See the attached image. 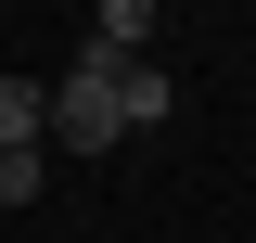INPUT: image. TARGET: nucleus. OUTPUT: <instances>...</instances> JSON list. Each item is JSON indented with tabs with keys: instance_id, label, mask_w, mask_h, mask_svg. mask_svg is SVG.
Returning a JSON list of instances; mask_svg holds the SVG:
<instances>
[{
	"instance_id": "20e7f679",
	"label": "nucleus",
	"mask_w": 256,
	"mask_h": 243,
	"mask_svg": "<svg viewBox=\"0 0 256 243\" xmlns=\"http://www.w3.org/2000/svg\"><path fill=\"white\" fill-rule=\"evenodd\" d=\"M38 180H52V166H38V141H0V205H38Z\"/></svg>"
},
{
	"instance_id": "f03ea898",
	"label": "nucleus",
	"mask_w": 256,
	"mask_h": 243,
	"mask_svg": "<svg viewBox=\"0 0 256 243\" xmlns=\"http://www.w3.org/2000/svg\"><path fill=\"white\" fill-rule=\"evenodd\" d=\"M154 26H166V0H90V38L102 52H141Z\"/></svg>"
},
{
	"instance_id": "f257e3e1",
	"label": "nucleus",
	"mask_w": 256,
	"mask_h": 243,
	"mask_svg": "<svg viewBox=\"0 0 256 243\" xmlns=\"http://www.w3.org/2000/svg\"><path fill=\"white\" fill-rule=\"evenodd\" d=\"M128 64H141V52H102V38H77V64L52 77V116H38V141H77V154L128 141Z\"/></svg>"
},
{
	"instance_id": "7ed1b4c3",
	"label": "nucleus",
	"mask_w": 256,
	"mask_h": 243,
	"mask_svg": "<svg viewBox=\"0 0 256 243\" xmlns=\"http://www.w3.org/2000/svg\"><path fill=\"white\" fill-rule=\"evenodd\" d=\"M38 116H52V77H0V141H38Z\"/></svg>"
}]
</instances>
